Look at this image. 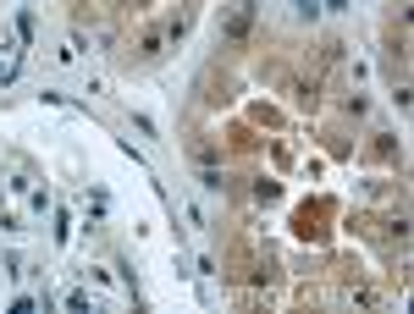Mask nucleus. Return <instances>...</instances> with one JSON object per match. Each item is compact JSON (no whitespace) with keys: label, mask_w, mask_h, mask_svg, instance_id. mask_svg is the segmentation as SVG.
Masks as SVG:
<instances>
[{"label":"nucleus","mask_w":414,"mask_h":314,"mask_svg":"<svg viewBox=\"0 0 414 314\" xmlns=\"http://www.w3.org/2000/svg\"><path fill=\"white\" fill-rule=\"evenodd\" d=\"M254 17H260L254 0H238V6H227V17H221V39H227V45H249Z\"/></svg>","instance_id":"f257e3e1"}]
</instances>
